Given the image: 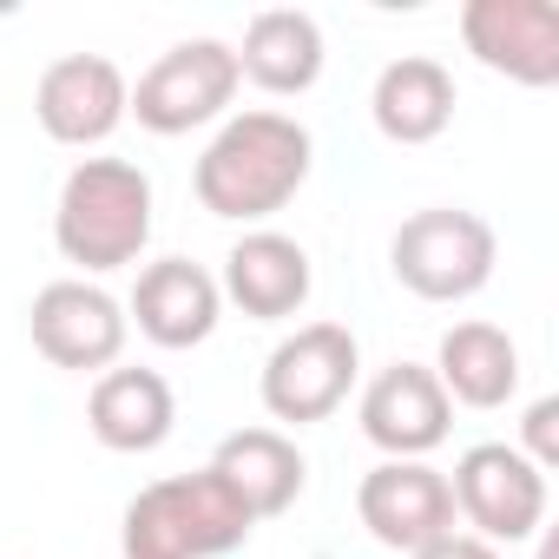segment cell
Masks as SVG:
<instances>
[{"label": "cell", "mask_w": 559, "mask_h": 559, "mask_svg": "<svg viewBox=\"0 0 559 559\" xmlns=\"http://www.w3.org/2000/svg\"><path fill=\"white\" fill-rule=\"evenodd\" d=\"M310 165H317L310 126H297L290 112H237L204 145L191 191L224 224H263L310 185Z\"/></svg>", "instance_id": "cell-1"}, {"label": "cell", "mask_w": 559, "mask_h": 559, "mask_svg": "<svg viewBox=\"0 0 559 559\" xmlns=\"http://www.w3.org/2000/svg\"><path fill=\"white\" fill-rule=\"evenodd\" d=\"M53 243L80 270H126L152 243V178L132 158H80L53 204Z\"/></svg>", "instance_id": "cell-2"}, {"label": "cell", "mask_w": 559, "mask_h": 559, "mask_svg": "<svg viewBox=\"0 0 559 559\" xmlns=\"http://www.w3.org/2000/svg\"><path fill=\"white\" fill-rule=\"evenodd\" d=\"M250 526L257 520L237 507V493L211 467H198V474H165L132 493L119 520V552L126 559H224L250 539Z\"/></svg>", "instance_id": "cell-3"}, {"label": "cell", "mask_w": 559, "mask_h": 559, "mask_svg": "<svg viewBox=\"0 0 559 559\" xmlns=\"http://www.w3.org/2000/svg\"><path fill=\"white\" fill-rule=\"evenodd\" d=\"M389 263H395V284L415 290L421 304H467L474 290H487V276L500 263V237L480 211L428 204L395 224Z\"/></svg>", "instance_id": "cell-4"}, {"label": "cell", "mask_w": 559, "mask_h": 559, "mask_svg": "<svg viewBox=\"0 0 559 559\" xmlns=\"http://www.w3.org/2000/svg\"><path fill=\"white\" fill-rule=\"evenodd\" d=\"M356 369H362V349H356V336L343 323H304L263 362V408L276 421H290V428L330 421L349 402Z\"/></svg>", "instance_id": "cell-5"}, {"label": "cell", "mask_w": 559, "mask_h": 559, "mask_svg": "<svg viewBox=\"0 0 559 559\" xmlns=\"http://www.w3.org/2000/svg\"><path fill=\"white\" fill-rule=\"evenodd\" d=\"M230 99H237V53H230L224 40H178L171 53H158V60L139 73L126 112H132L145 132L178 139V132H198V126L224 119Z\"/></svg>", "instance_id": "cell-6"}, {"label": "cell", "mask_w": 559, "mask_h": 559, "mask_svg": "<svg viewBox=\"0 0 559 559\" xmlns=\"http://www.w3.org/2000/svg\"><path fill=\"white\" fill-rule=\"evenodd\" d=\"M448 493H454V520L474 526V539H533L546 526V474L507 448V441H474L454 474H448Z\"/></svg>", "instance_id": "cell-7"}, {"label": "cell", "mask_w": 559, "mask_h": 559, "mask_svg": "<svg viewBox=\"0 0 559 559\" xmlns=\"http://www.w3.org/2000/svg\"><path fill=\"white\" fill-rule=\"evenodd\" d=\"M27 330H34V349L53 362V369H73V376H106L126 349V310L86 284V276H60L47 284L27 310Z\"/></svg>", "instance_id": "cell-8"}, {"label": "cell", "mask_w": 559, "mask_h": 559, "mask_svg": "<svg viewBox=\"0 0 559 559\" xmlns=\"http://www.w3.org/2000/svg\"><path fill=\"white\" fill-rule=\"evenodd\" d=\"M461 40L487 73L513 86H559V8L552 0H467Z\"/></svg>", "instance_id": "cell-9"}, {"label": "cell", "mask_w": 559, "mask_h": 559, "mask_svg": "<svg viewBox=\"0 0 559 559\" xmlns=\"http://www.w3.org/2000/svg\"><path fill=\"white\" fill-rule=\"evenodd\" d=\"M356 513H362L369 539L389 546V552H421L441 533H454L448 474L428 467V461H382V467H369L362 487H356Z\"/></svg>", "instance_id": "cell-10"}, {"label": "cell", "mask_w": 559, "mask_h": 559, "mask_svg": "<svg viewBox=\"0 0 559 559\" xmlns=\"http://www.w3.org/2000/svg\"><path fill=\"white\" fill-rule=\"evenodd\" d=\"M126 73L106 53H67L34 86V119L53 145H106L126 126Z\"/></svg>", "instance_id": "cell-11"}, {"label": "cell", "mask_w": 559, "mask_h": 559, "mask_svg": "<svg viewBox=\"0 0 559 559\" xmlns=\"http://www.w3.org/2000/svg\"><path fill=\"white\" fill-rule=\"evenodd\" d=\"M362 435L389 454V461H421L448 441V421H454V402L441 395L435 369L421 362H389L369 389H362V408H356Z\"/></svg>", "instance_id": "cell-12"}, {"label": "cell", "mask_w": 559, "mask_h": 559, "mask_svg": "<svg viewBox=\"0 0 559 559\" xmlns=\"http://www.w3.org/2000/svg\"><path fill=\"white\" fill-rule=\"evenodd\" d=\"M217 290L257 317V323H284L310 304L317 290V270H310V250L284 230H243L224 257V276H217Z\"/></svg>", "instance_id": "cell-13"}, {"label": "cell", "mask_w": 559, "mask_h": 559, "mask_svg": "<svg viewBox=\"0 0 559 559\" xmlns=\"http://www.w3.org/2000/svg\"><path fill=\"white\" fill-rule=\"evenodd\" d=\"M132 317H139L145 343H158V349H198V343H211V330L224 317V290H217V276L204 263L158 257V263L139 270Z\"/></svg>", "instance_id": "cell-14"}, {"label": "cell", "mask_w": 559, "mask_h": 559, "mask_svg": "<svg viewBox=\"0 0 559 559\" xmlns=\"http://www.w3.org/2000/svg\"><path fill=\"white\" fill-rule=\"evenodd\" d=\"M211 474L237 493V507L250 520H276V513L297 507V493L310 480V461L284 428H237V435L217 441Z\"/></svg>", "instance_id": "cell-15"}, {"label": "cell", "mask_w": 559, "mask_h": 559, "mask_svg": "<svg viewBox=\"0 0 559 559\" xmlns=\"http://www.w3.org/2000/svg\"><path fill=\"white\" fill-rule=\"evenodd\" d=\"M230 53H237V80H250V86H263L276 99H297V93H310L323 80V27L304 8L250 14L243 47H230Z\"/></svg>", "instance_id": "cell-16"}, {"label": "cell", "mask_w": 559, "mask_h": 559, "mask_svg": "<svg viewBox=\"0 0 559 559\" xmlns=\"http://www.w3.org/2000/svg\"><path fill=\"white\" fill-rule=\"evenodd\" d=\"M86 421L99 435V448L112 454H152L171 441L178 421V395L158 369H106L86 395Z\"/></svg>", "instance_id": "cell-17"}, {"label": "cell", "mask_w": 559, "mask_h": 559, "mask_svg": "<svg viewBox=\"0 0 559 559\" xmlns=\"http://www.w3.org/2000/svg\"><path fill=\"white\" fill-rule=\"evenodd\" d=\"M369 112L389 145H435L454 119V73L428 53H402L376 73Z\"/></svg>", "instance_id": "cell-18"}, {"label": "cell", "mask_w": 559, "mask_h": 559, "mask_svg": "<svg viewBox=\"0 0 559 559\" xmlns=\"http://www.w3.org/2000/svg\"><path fill=\"white\" fill-rule=\"evenodd\" d=\"M435 382L461 408H500L520 389V349L500 323H454L435 349Z\"/></svg>", "instance_id": "cell-19"}, {"label": "cell", "mask_w": 559, "mask_h": 559, "mask_svg": "<svg viewBox=\"0 0 559 559\" xmlns=\"http://www.w3.org/2000/svg\"><path fill=\"white\" fill-rule=\"evenodd\" d=\"M520 435H526V448H520V454H526L539 474H552V467H559V402H552V395H539V402L526 408Z\"/></svg>", "instance_id": "cell-20"}, {"label": "cell", "mask_w": 559, "mask_h": 559, "mask_svg": "<svg viewBox=\"0 0 559 559\" xmlns=\"http://www.w3.org/2000/svg\"><path fill=\"white\" fill-rule=\"evenodd\" d=\"M408 559H500L487 539H474V533H441L435 546H421V552H408Z\"/></svg>", "instance_id": "cell-21"}, {"label": "cell", "mask_w": 559, "mask_h": 559, "mask_svg": "<svg viewBox=\"0 0 559 559\" xmlns=\"http://www.w3.org/2000/svg\"><path fill=\"white\" fill-rule=\"evenodd\" d=\"M539 559H559V546H552V539H546V546H539Z\"/></svg>", "instance_id": "cell-22"}]
</instances>
